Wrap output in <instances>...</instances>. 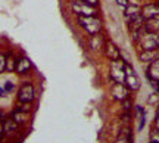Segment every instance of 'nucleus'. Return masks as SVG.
<instances>
[{"label": "nucleus", "instance_id": "14", "mask_svg": "<svg viewBox=\"0 0 159 143\" xmlns=\"http://www.w3.org/2000/svg\"><path fill=\"white\" fill-rule=\"evenodd\" d=\"M155 59H158V53L156 50H143L140 53V61L142 62H153Z\"/></svg>", "mask_w": 159, "mask_h": 143}, {"label": "nucleus", "instance_id": "2", "mask_svg": "<svg viewBox=\"0 0 159 143\" xmlns=\"http://www.w3.org/2000/svg\"><path fill=\"white\" fill-rule=\"evenodd\" d=\"M139 44L143 50H156L159 47V34L156 31H146L140 35Z\"/></svg>", "mask_w": 159, "mask_h": 143}, {"label": "nucleus", "instance_id": "22", "mask_svg": "<svg viewBox=\"0 0 159 143\" xmlns=\"http://www.w3.org/2000/svg\"><path fill=\"white\" fill-rule=\"evenodd\" d=\"M83 2L89 3V5H91V6H94V7H96V6L99 5V0H83Z\"/></svg>", "mask_w": 159, "mask_h": 143}, {"label": "nucleus", "instance_id": "1", "mask_svg": "<svg viewBox=\"0 0 159 143\" xmlns=\"http://www.w3.org/2000/svg\"><path fill=\"white\" fill-rule=\"evenodd\" d=\"M78 24L90 35L99 34L102 31V21L97 16H78Z\"/></svg>", "mask_w": 159, "mask_h": 143}, {"label": "nucleus", "instance_id": "7", "mask_svg": "<svg viewBox=\"0 0 159 143\" xmlns=\"http://www.w3.org/2000/svg\"><path fill=\"white\" fill-rule=\"evenodd\" d=\"M146 77L150 81V84L156 89L158 81H159V58L155 59L153 62H150V65H149V68H148V72H146Z\"/></svg>", "mask_w": 159, "mask_h": 143}, {"label": "nucleus", "instance_id": "15", "mask_svg": "<svg viewBox=\"0 0 159 143\" xmlns=\"http://www.w3.org/2000/svg\"><path fill=\"white\" fill-rule=\"evenodd\" d=\"M124 15H125V19L127 18H133V16H137V15H140V9L134 5H128L124 7Z\"/></svg>", "mask_w": 159, "mask_h": 143}, {"label": "nucleus", "instance_id": "18", "mask_svg": "<svg viewBox=\"0 0 159 143\" xmlns=\"http://www.w3.org/2000/svg\"><path fill=\"white\" fill-rule=\"evenodd\" d=\"M90 43H91V47H93L94 50H97L99 47L102 46V44H103V39H102V35H100V33H99V34L91 35Z\"/></svg>", "mask_w": 159, "mask_h": 143}, {"label": "nucleus", "instance_id": "4", "mask_svg": "<svg viewBox=\"0 0 159 143\" xmlns=\"http://www.w3.org/2000/svg\"><path fill=\"white\" fill-rule=\"evenodd\" d=\"M111 77L115 83H124L125 84V63L118 59L112 61L111 63Z\"/></svg>", "mask_w": 159, "mask_h": 143}, {"label": "nucleus", "instance_id": "16", "mask_svg": "<svg viewBox=\"0 0 159 143\" xmlns=\"http://www.w3.org/2000/svg\"><path fill=\"white\" fill-rule=\"evenodd\" d=\"M13 89H15V84L12 83V81H5L3 84H0V96H6V95H9L11 92H13Z\"/></svg>", "mask_w": 159, "mask_h": 143}, {"label": "nucleus", "instance_id": "5", "mask_svg": "<svg viewBox=\"0 0 159 143\" xmlns=\"http://www.w3.org/2000/svg\"><path fill=\"white\" fill-rule=\"evenodd\" d=\"M35 97V89L31 83H25L18 92V100L21 103H31Z\"/></svg>", "mask_w": 159, "mask_h": 143}, {"label": "nucleus", "instance_id": "12", "mask_svg": "<svg viewBox=\"0 0 159 143\" xmlns=\"http://www.w3.org/2000/svg\"><path fill=\"white\" fill-rule=\"evenodd\" d=\"M2 124H3V130H5V133H7V134L15 133L18 130V126H19L12 117H6L5 120H2Z\"/></svg>", "mask_w": 159, "mask_h": 143}, {"label": "nucleus", "instance_id": "19", "mask_svg": "<svg viewBox=\"0 0 159 143\" xmlns=\"http://www.w3.org/2000/svg\"><path fill=\"white\" fill-rule=\"evenodd\" d=\"M150 143H159V131H152L150 133Z\"/></svg>", "mask_w": 159, "mask_h": 143}, {"label": "nucleus", "instance_id": "9", "mask_svg": "<svg viewBox=\"0 0 159 143\" xmlns=\"http://www.w3.org/2000/svg\"><path fill=\"white\" fill-rule=\"evenodd\" d=\"M128 87L125 86L124 83H115L114 87H112V96L116 99V100H119V102H122V100H125L127 97H128Z\"/></svg>", "mask_w": 159, "mask_h": 143}, {"label": "nucleus", "instance_id": "23", "mask_svg": "<svg viewBox=\"0 0 159 143\" xmlns=\"http://www.w3.org/2000/svg\"><path fill=\"white\" fill-rule=\"evenodd\" d=\"M3 136H5V130H3V124H2V121H0V140L3 139Z\"/></svg>", "mask_w": 159, "mask_h": 143}, {"label": "nucleus", "instance_id": "17", "mask_svg": "<svg viewBox=\"0 0 159 143\" xmlns=\"http://www.w3.org/2000/svg\"><path fill=\"white\" fill-rule=\"evenodd\" d=\"M15 65H16V59L13 58V55H7L6 56V67H5V71H15Z\"/></svg>", "mask_w": 159, "mask_h": 143}, {"label": "nucleus", "instance_id": "8", "mask_svg": "<svg viewBox=\"0 0 159 143\" xmlns=\"http://www.w3.org/2000/svg\"><path fill=\"white\" fill-rule=\"evenodd\" d=\"M140 13H142V16L144 18V21L156 19V18L159 16V5H153V3L146 5L142 11H140Z\"/></svg>", "mask_w": 159, "mask_h": 143}, {"label": "nucleus", "instance_id": "11", "mask_svg": "<svg viewBox=\"0 0 159 143\" xmlns=\"http://www.w3.org/2000/svg\"><path fill=\"white\" fill-rule=\"evenodd\" d=\"M105 53H106V56H108L111 61H118L119 58H121V52H119V49L116 47V44L112 43V41H108V43L105 44Z\"/></svg>", "mask_w": 159, "mask_h": 143}, {"label": "nucleus", "instance_id": "3", "mask_svg": "<svg viewBox=\"0 0 159 143\" xmlns=\"http://www.w3.org/2000/svg\"><path fill=\"white\" fill-rule=\"evenodd\" d=\"M71 9L78 16H97L96 7L83 0H71Z\"/></svg>", "mask_w": 159, "mask_h": 143}, {"label": "nucleus", "instance_id": "25", "mask_svg": "<svg viewBox=\"0 0 159 143\" xmlns=\"http://www.w3.org/2000/svg\"><path fill=\"white\" fill-rule=\"evenodd\" d=\"M116 143H130V142H128V140H121V139H118V142Z\"/></svg>", "mask_w": 159, "mask_h": 143}, {"label": "nucleus", "instance_id": "24", "mask_svg": "<svg viewBox=\"0 0 159 143\" xmlns=\"http://www.w3.org/2000/svg\"><path fill=\"white\" fill-rule=\"evenodd\" d=\"M155 130L159 131V117H156V121H155Z\"/></svg>", "mask_w": 159, "mask_h": 143}, {"label": "nucleus", "instance_id": "26", "mask_svg": "<svg viewBox=\"0 0 159 143\" xmlns=\"http://www.w3.org/2000/svg\"><path fill=\"white\" fill-rule=\"evenodd\" d=\"M156 117H159V103H158V109H156Z\"/></svg>", "mask_w": 159, "mask_h": 143}, {"label": "nucleus", "instance_id": "13", "mask_svg": "<svg viewBox=\"0 0 159 143\" xmlns=\"http://www.w3.org/2000/svg\"><path fill=\"white\" fill-rule=\"evenodd\" d=\"M28 114L30 112H27V111H22V109H15L13 112H12V118L16 121L18 124H24V122H27L28 121Z\"/></svg>", "mask_w": 159, "mask_h": 143}, {"label": "nucleus", "instance_id": "6", "mask_svg": "<svg viewBox=\"0 0 159 143\" xmlns=\"http://www.w3.org/2000/svg\"><path fill=\"white\" fill-rule=\"evenodd\" d=\"M125 86L130 90H139L140 89V80L136 75L134 69L131 68L130 63H125Z\"/></svg>", "mask_w": 159, "mask_h": 143}, {"label": "nucleus", "instance_id": "20", "mask_svg": "<svg viewBox=\"0 0 159 143\" xmlns=\"http://www.w3.org/2000/svg\"><path fill=\"white\" fill-rule=\"evenodd\" d=\"M5 67H6V56L0 53V74L5 71Z\"/></svg>", "mask_w": 159, "mask_h": 143}, {"label": "nucleus", "instance_id": "10", "mask_svg": "<svg viewBox=\"0 0 159 143\" xmlns=\"http://www.w3.org/2000/svg\"><path fill=\"white\" fill-rule=\"evenodd\" d=\"M31 62H30L28 58H19L16 59V65H15V71H16L19 75H25L31 71Z\"/></svg>", "mask_w": 159, "mask_h": 143}, {"label": "nucleus", "instance_id": "27", "mask_svg": "<svg viewBox=\"0 0 159 143\" xmlns=\"http://www.w3.org/2000/svg\"><path fill=\"white\" fill-rule=\"evenodd\" d=\"M3 120V114H2V112H0V121Z\"/></svg>", "mask_w": 159, "mask_h": 143}, {"label": "nucleus", "instance_id": "28", "mask_svg": "<svg viewBox=\"0 0 159 143\" xmlns=\"http://www.w3.org/2000/svg\"><path fill=\"white\" fill-rule=\"evenodd\" d=\"M156 90H158V93H159V81H158V86H156Z\"/></svg>", "mask_w": 159, "mask_h": 143}, {"label": "nucleus", "instance_id": "21", "mask_svg": "<svg viewBox=\"0 0 159 143\" xmlns=\"http://www.w3.org/2000/svg\"><path fill=\"white\" fill-rule=\"evenodd\" d=\"M116 3H118L121 7H125V6H128V0H115Z\"/></svg>", "mask_w": 159, "mask_h": 143}]
</instances>
